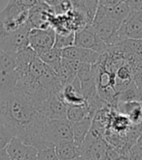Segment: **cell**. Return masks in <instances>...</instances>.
Here are the masks:
<instances>
[{
	"label": "cell",
	"instance_id": "cb8c5ba5",
	"mask_svg": "<svg viewBox=\"0 0 142 160\" xmlns=\"http://www.w3.org/2000/svg\"><path fill=\"white\" fill-rule=\"evenodd\" d=\"M0 160H12L6 148L0 149Z\"/></svg>",
	"mask_w": 142,
	"mask_h": 160
},
{
	"label": "cell",
	"instance_id": "9c48e42d",
	"mask_svg": "<svg viewBox=\"0 0 142 160\" xmlns=\"http://www.w3.org/2000/svg\"><path fill=\"white\" fill-rule=\"evenodd\" d=\"M100 56L98 53L85 48L71 46L66 49L62 50V59L72 60L82 63H88L91 66H94L99 61Z\"/></svg>",
	"mask_w": 142,
	"mask_h": 160
},
{
	"label": "cell",
	"instance_id": "83f0119b",
	"mask_svg": "<svg viewBox=\"0 0 142 160\" xmlns=\"http://www.w3.org/2000/svg\"><path fill=\"white\" fill-rule=\"evenodd\" d=\"M0 99H1V94H0Z\"/></svg>",
	"mask_w": 142,
	"mask_h": 160
},
{
	"label": "cell",
	"instance_id": "5b68a950",
	"mask_svg": "<svg viewBox=\"0 0 142 160\" xmlns=\"http://www.w3.org/2000/svg\"><path fill=\"white\" fill-rule=\"evenodd\" d=\"M29 47L38 56L50 51L56 42V31L52 28L40 29L32 28L28 34Z\"/></svg>",
	"mask_w": 142,
	"mask_h": 160
},
{
	"label": "cell",
	"instance_id": "ac0fdd59",
	"mask_svg": "<svg viewBox=\"0 0 142 160\" xmlns=\"http://www.w3.org/2000/svg\"><path fill=\"white\" fill-rule=\"evenodd\" d=\"M72 6L76 9L81 10L84 12L88 18L91 20V22H93V19L96 17V14L98 8V1L93 0V1H71Z\"/></svg>",
	"mask_w": 142,
	"mask_h": 160
},
{
	"label": "cell",
	"instance_id": "9a60e30c",
	"mask_svg": "<svg viewBox=\"0 0 142 160\" xmlns=\"http://www.w3.org/2000/svg\"><path fill=\"white\" fill-rule=\"evenodd\" d=\"M40 60L46 63L47 66H49L52 69L54 70V72H58L61 66L62 61V50L58 49V48H53L50 51L46 52L42 55L38 56Z\"/></svg>",
	"mask_w": 142,
	"mask_h": 160
},
{
	"label": "cell",
	"instance_id": "7402d4cb",
	"mask_svg": "<svg viewBox=\"0 0 142 160\" xmlns=\"http://www.w3.org/2000/svg\"><path fill=\"white\" fill-rule=\"evenodd\" d=\"M37 160H59L54 147H50L39 150Z\"/></svg>",
	"mask_w": 142,
	"mask_h": 160
},
{
	"label": "cell",
	"instance_id": "d6986e66",
	"mask_svg": "<svg viewBox=\"0 0 142 160\" xmlns=\"http://www.w3.org/2000/svg\"><path fill=\"white\" fill-rule=\"evenodd\" d=\"M15 137H17V132L14 128L0 121V149L6 148Z\"/></svg>",
	"mask_w": 142,
	"mask_h": 160
},
{
	"label": "cell",
	"instance_id": "3957f363",
	"mask_svg": "<svg viewBox=\"0 0 142 160\" xmlns=\"http://www.w3.org/2000/svg\"><path fill=\"white\" fill-rule=\"evenodd\" d=\"M74 46L92 50L99 55L106 54L110 48L98 37L92 25L85 27L75 33Z\"/></svg>",
	"mask_w": 142,
	"mask_h": 160
},
{
	"label": "cell",
	"instance_id": "e0dca14e",
	"mask_svg": "<svg viewBox=\"0 0 142 160\" xmlns=\"http://www.w3.org/2000/svg\"><path fill=\"white\" fill-rule=\"evenodd\" d=\"M114 46L118 47L121 51L125 53L133 54L142 58V40L125 39L122 40Z\"/></svg>",
	"mask_w": 142,
	"mask_h": 160
},
{
	"label": "cell",
	"instance_id": "484cf974",
	"mask_svg": "<svg viewBox=\"0 0 142 160\" xmlns=\"http://www.w3.org/2000/svg\"><path fill=\"white\" fill-rule=\"evenodd\" d=\"M71 160H86V159L83 156H78V157H76L74 159H71Z\"/></svg>",
	"mask_w": 142,
	"mask_h": 160
},
{
	"label": "cell",
	"instance_id": "603a6c76",
	"mask_svg": "<svg viewBox=\"0 0 142 160\" xmlns=\"http://www.w3.org/2000/svg\"><path fill=\"white\" fill-rule=\"evenodd\" d=\"M120 2V0H100V1H98V5L106 8H111L118 5Z\"/></svg>",
	"mask_w": 142,
	"mask_h": 160
},
{
	"label": "cell",
	"instance_id": "52a82bcc",
	"mask_svg": "<svg viewBox=\"0 0 142 160\" xmlns=\"http://www.w3.org/2000/svg\"><path fill=\"white\" fill-rule=\"evenodd\" d=\"M6 149L12 160H37V148L27 145L19 137H15Z\"/></svg>",
	"mask_w": 142,
	"mask_h": 160
},
{
	"label": "cell",
	"instance_id": "6da1fadb",
	"mask_svg": "<svg viewBox=\"0 0 142 160\" xmlns=\"http://www.w3.org/2000/svg\"><path fill=\"white\" fill-rule=\"evenodd\" d=\"M36 0H12L0 12V38L6 37L23 28L29 19V10Z\"/></svg>",
	"mask_w": 142,
	"mask_h": 160
},
{
	"label": "cell",
	"instance_id": "ffe728a7",
	"mask_svg": "<svg viewBox=\"0 0 142 160\" xmlns=\"http://www.w3.org/2000/svg\"><path fill=\"white\" fill-rule=\"evenodd\" d=\"M17 68L16 55L2 51L0 54V71H14Z\"/></svg>",
	"mask_w": 142,
	"mask_h": 160
},
{
	"label": "cell",
	"instance_id": "ba28073f",
	"mask_svg": "<svg viewBox=\"0 0 142 160\" xmlns=\"http://www.w3.org/2000/svg\"><path fill=\"white\" fill-rule=\"evenodd\" d=\"M67 103L61 98L60 92L58 94L52 95L43 106V113L48 120L54 119H66Z\"/></svg>",
	"mask_w": 142,
	"mask_h": 160
},
{
	"label": "cell",
	"instance_id": "8fae6325",
	"mask_svg": "<svg viewBox=\"0 0 142 160\" xmlns=\"http://www.w3.org/2000/svg\"><path fill=\"white\" fill-rule=\"evenodd\" d=\"M60 96L64 101L67 103L68 107L83 106L87 103L85 98L83 97L80 89H77L72 84H67L62 87L60 91Z\"/></svg>",
	"mask_w": 142,
	"mask_h": 160
},
{
	"label": "cell",
	"instance_id": "2e32d148",
	"mask_svg": "<svg viewBox=\"0 0 142 160\" xmlns=\"http://www.w3.org/2000/svg\"><path fill=\"white\" fill-rule=\"evenodd\" d=\"M89 116L94 117L91 112V109L88 106V103H85L83 106L69 107L67 110L66 119L69 120L71 123H76L79 121H82L83 119Z\"/></svg>",
	"mask_w": 142,
	"mask_h": 160
},
{
	"label": "cell",
	"instance_id": "30bf717a",
	"mask_svg": "<svg viewBox=\"0 0 142 160\" xmlns=\"http://www.w3.org/2000/svg\"><path fill=\"white\" fill-rule=\"evenodd\" d=\"M118 112L127 117L133 126L142 125V102L133 101L119 102L114 108Z\"/></svg>",
	"mask_w": 142,
	"mask_h": 160
},
{
	"label": "cell",
	"instance_id": "4316f807",
	"mask_svg": "<svg viewBox=\"0 0 142 160\" xmlns=\"http://www.w3.org/2000/svg\"><path fill=\"white\" fill-rule=\"evenodd\" d=\"M1 52H2V50H1V49H0V54H1Z\"/></svg>",
	"mask_w": 142,
	"mask_h": 160
},
{
	"label": "cell",
	"instance_id": "7a4b0ae2",
	"mask_svg": "<svg viewBox=\"0 0 142 160\" xmlns=\"http://www.w3.org/2000/svg\"><path fill=\"white\" fill-rule=\"evenodd\" d=\"M73 124L67 119L49 120L45 127V140L52 147L73 141Z\"/></svg>",
	"mask_w": 142,
	"mask_h": 160
},
{
	"label": "cell",
	"instance_id": "44dd1931",
	"mask_svg": "<svg viewBox=\"0 0 142 160\" xmlns=\"http://www.w3.org/2000/svg\"><path fill=\"white\" fill-rule=\"evenodd\" d=\"M74 41H75V32H71L68 34L56 33V42H54V48L64 50L68 47L74 46Z\"/></svg>",
	"mask_w": 142,
	"mask_h": 160
},
{
	"label": "cell",
	"instance_id": "7c38bea8",
	"mask_svg": "<svg viewBox=\"0 0 142 160\" xmlns=\"http://www.w3.org/2000/svg\"><path fill=\"white\" fill-rule=\"evenodd\" d=\"M93 117L89 116L82 121H79L76 123H72V129H73V142L78 147H80L83 142L85 141L86 137L90 133L92 126Z\"/></svg>",
	"mask_w": 142,
	"mask_h": 160
},
{
	"label": "cell",
	"instance_id": "277c9868",
	"mask_svg": "<svg viewBox=\"0 0 142 160\" xmlns=\"http://www.w3.org/2000/svg\"><path fill=\"white\" fill-rule=\"evenodd\" d=\"M31 29H32V27L30 22H27L25 27L16 31L15 33L0 38V49L4 52L15 55L27 49L29 47L28 34Z\"/></svg>",
	"mask_w": 142,
	"mask_h": 160
},
{
	"label": "cell",
	"instance_id": "d4e9b609",
	"mask_svg": "<svg viewBox=\"0 0 142 160\" xmlns=\"http://www.w3.org/2000/svg\"><path fill=\"white\" fill-rule=\"evenodd\" d=\"M136 145L139 147V148H142V132L140 133V135H139V137H138V139H137V141H136Z\"/></svg>",
	"mask_w": 142,
	"mask_h": 160
},
{
	"label": "cell",
	"instance_id": "4fadbf2b",
	"mask_svg": "<svg viewBox=\"0 0 142 160\" xmlns=\"http://www.w3.org/2000/svg\"><path fill=\"white\" fill-rule=\"evenodd\" d=\"M59 160H71L78 156H81L80 147L72 142H62L54 147Z\"/></svg>",
	"mask_w": 142,
	"mask_h": 160
},
{
	"label": "cell",
	"instance_id": "5bb4252c",
	"mask_svg": "<svg viewBox=\"0 0 142 160\" xmlns=\"http://www.w3.org/2000/svg\"><path fill=\"white\" fill-rule=\"evenodd\" d=\"M18 75L14 71H0V94L8 95L12 94L17 89Z\"/></svg>",
	"mask_w": 142,
	"mask_h": 160
},
{
	"label": "cell",
	"instance_id": "8992f818",
	"mask_svg": "<svg viewBox=\"0 0 142 160\" xmlns=\"http://www.w3.org/2000/svg\"><path fill=\"white\" fill-rule=\"evenodd\" d=\"M117 36L119 42L125 39L142 40V11L130 10L129 17L118 30Z\"/></svg>",
	"mask_w": 142,
	"mask_h": 160
}]
</instances>
